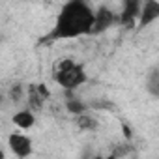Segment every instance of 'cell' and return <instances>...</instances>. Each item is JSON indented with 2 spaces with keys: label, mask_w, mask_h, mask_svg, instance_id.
Listing matches in <instances>:
<instances>
[{
  "label": "cell",
  "mask_w": 159,
  "mask_h": 159,
  "mask_svg": "<svg viewBox=\"0 0 159 159\" xmlns=\"http://www.w3.org/2000/svg\"><path fill=\"white\" fill-rule=\"evenodd\" d=\"M13 124H15V127L23 129V131L32 129V127L36 125V111H32L30 107L17 111V112L13 114Z\"/></svg>",
  "instance_id": "obj_7"
},
{
  "label": "cell",
  "mask_w": 159,
  "mask_h": 159,
  "mask_svg": "<svg viewBox=\"0 0 159 159\" xmlns=\"http://www.w3.org/2000/svg\"><path fill=\"white\" fill-rule=\"evenodd\" d=\"M52 81L66 92H75L88 81V73L81 62L64 56L52 64Z\"/></svg>",
  "instance_id": "obj_2"
},
{
  "label": "cell",
  "mask_w": 159,
  "mask_h": 159,
  "mask_svg": "<svg viewBox=\"0 0 159 159\" xmlns=\"http://www.w3.org/2000/svg\"><path fill=\"white\" fill-rule=\"evenodd\" d=\"M94 23L96 10L90 6L88 0H67L54 19L49 39L64 41L90 36L94 34Z\"/></svg>",
  "instance_id": "obj_1"
},
{
  "label": "cell",
  "mask_w": 159,
  "mask_h": 159,
  "mask_svg": "<svg viewBox=\"0 0 159 159\" xmlns=\"http://www.w3.org/2000/svg\"><path fill=\"white\" fill-rule=\"evenodd\" d=\"M66 109L69 111V114H81V112H86V109H88V105L86 103H83L81 99H77V98H69L67 101H66Z\"/></svg>",
  "instance_id": "obj_9"
},
{
  "label": "cell",
  "mask_w": 159,
  "mask_h": 159,
  "mask_svg": "<svg viewBox=\"0 0 159 159\" xmlns=\"http://www.w3.org/2000/svg\"><path fill=\"white\" fill-rule=\"evenodd\" d=\"M159 19V0H144L142 8H140V15H139V26H150Z\"/></svg>",
  "instance_id": "obj_6"
},
{
  "label": "cell",
  "mask_w": 159,
  "mask_h": 159,
  "mask_svg": "<svg viewBox=\"0 0 159 159\" xmlns=\"http://www.w3.org/2000/svg\"><path fill=\"white\" fill-rule=\"evenodd\" d=\"M144 0H122V10H120V25L125 28H133L139 25V15Z\"/></svg>",
  "instance_id": "obj_3"
},
{
  "label": "cell",
  "mask_w": 159,
  "mask_h": 159,
  "mask_svg": "<svg viewBox=\"0 0 159 159\" xmlns=\"http://www.w3.org/2000/svg\"><path fill=\"white\" fill-rule=\"evenodd\" d=\"M8 146H10L11 153H13L15 157H19V159L28 157V155L32 153V150H34L32 139H30L28 135H25V133H11V135L8 137Z\"/></svg>",
  "instance_id": "obj_4"
},
{
  "label": "cell",
  "mask_w": 159,
  "mask_h": 159,
  "mask_svg": "<svg viewBox=\"0 0 159 159\" xmlns=\"http://www.w3.org/2000/svg\"><path fill=\"white\" fill-rule=\"evenodd\" d=\"M75 124L77 127L81 129V131H96L99 127V122L94 114L90 112H81V114H77L75 116Z\"/></svg>",
  "instance_id": "obj_8"
},
{
  "label": "cell",
  "mask_w": 159,
  "mask_h": 159,
  "mask_svg": "<svg viewBox=\"0 0 159 159\" xmlns=\"http://www.w3.org/2000/svg\"><path fill=\"white\" fill-rule=\"evenodd\" d=\"M148 92L155 98H159V67L152 69L150 77H148Z\"/></svg>",
  "instance_id": "obj_10"
},
{
  "label": "cell",
  "mask_w": 159,
  "mask_h": 159,
  "mask_svg": "<svg viewBox=\"0 0 159 159\" xmlns=\"http://www.w3.org/2000/svg\"><path fill=\"white\" fill-rule=\"evenodd\" d=\"M116 23H120V15L111 10L109 6H99L96 10V23H94V34H101L109 28H112Z\"/></svg>",
  "instance_id": "obj_5"
}]
</instances>
